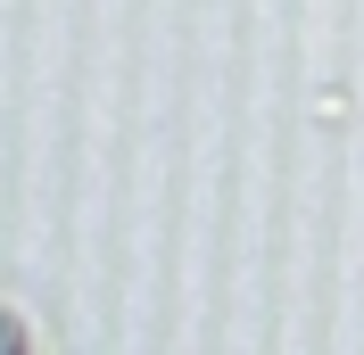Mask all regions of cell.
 <instances>
[{
	"label": "cell",
	"mask_w": 364,
	"mask_h": 355,
	"mask_svg": "<svg viewBox=\"0 0 364 355\" xmlns=\"http://www.w3.org/2000/svg\"><path fill=\"white\" fill-rule=\"evenodd\" d=\"M0 355H33V331H25L9 306H0Z\"/></svg>",
	"instance_id": "1"
}]
</instances>
